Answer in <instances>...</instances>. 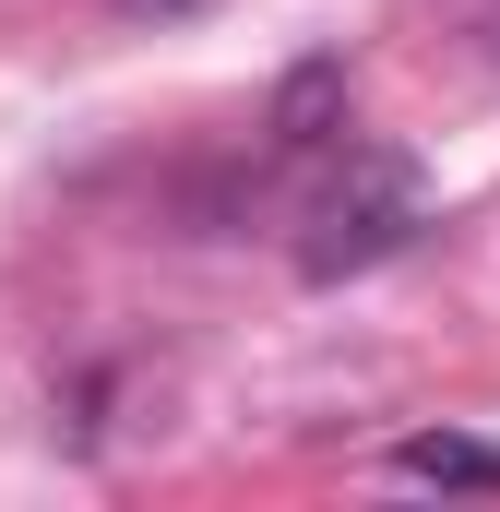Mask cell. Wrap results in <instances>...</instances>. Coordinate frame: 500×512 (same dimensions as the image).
<instances>
[{"instance_id": "obj_1", "label": "cell", "mask_w": 500, "mask_h": 512, "mask_svg": "<svg viewBox=\"0 0 500 512\" xmlns=\"http://www.w3.org/2000/svg\"><path fill=\"white\" fill-rule=\"evenodd\" d=\"M417 215H429V191H417V155L358 143V155L334 167V191L310 203L298 274H310V286H334V274H370L381 251H405V239H417Z\"/></svg>"}, {"instance_id": "obj_2", "label": "cell", "mask_w": 500, "mask_h": 512, "mask_svg": "<svg viewBox=\"0 0 500 512\" xmlns=\"http://www.w3.org/2000/svg\"><path fill=\"white\" fill-rule=\"evenodd\" d=\"M393 477H405V489H500V441L417 429V441H393Z\"/></svg>"}, {"instance_id": "obj_3", "label": "cell", "mask_w": 500, "mask_h": 512, "mask_svg": "<svg viewBox=\"0 0 500 512\" xmlns=\"http://www.w3.org/2000/svg\"><path fill=\"white\" fill-rule=\"evenodd\" d=\"M334 108H346V72H334V60L286 72V96H274V143H334Z\"/></svg>"}, {"instance_id": "obj_4", "label": "cell", "mask_w": 500, "mask_h": 512, "mask_svg": "<svg viewBox=\"0 0 500 512\" xmlns=\"http://www.w3.org/2000/svg\"><path fill=\"white\" fill-rule=\"evenodd\" d=\"M120 12H191V0H120Z\"/></svg>"}, {"instance_id": "obj_5", "label": "cell", "mask_w": 500, "mask_h": 512, "mask_svg": "<svg viewBox=\"0 0 500 512\" xmlns=\"http://www.w3.org/2000/svg\"><path fill=\"white\" fill-rule=\"evenodd\" d=\"M489 48H500V0H489Z\"/></svg>"}]
</instances>
